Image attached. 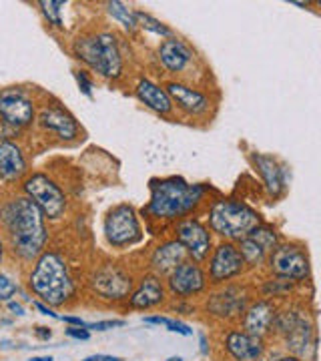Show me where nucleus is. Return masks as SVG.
Returning <instances> with one entry per match:
<instances>
[{
  "instance_id": "nucleus-27",
  "label": "nucleus",
  "mask_w": 321,
  "mask_h": 361,
  "mask_svg": "<svg viewBox=\"0 0 321 361\" xmlns=\"http://www.w3.org/2000/svg\"><path fill=\"white\" fill-rule=\"evenodd\" d=\"M104 11L115 20L116 25L123 26L128 35H135L139 30L137 20H135V11L128 8L125 2H121V0H109V2H104Z\"/></svg>"
},
{
  "instance_id": "nucleus-7",
  "label": "nucleus",
  "mask_w": 321,
  "mask_h": 361,
  "mask_svg": "<svg viewBox=\"0 0 321 361\" xmlns=\"http://www.w3.org/2000/svg\"><path fill=\"white\" fill-rule=\"evenodd\" d=\"M103 235L107 245L116 251H125L139 245L145 239L139 211L131 203H119L111 207L103 219Z\"/></svg>"
},
{
  "instance_id": "nucleus-31",
  "label": "nucleus",
  "mask_w": 321,
  "mask_h": 361,
  "mask_svg": "<svg viewBox=\"0 0 321 361\" xmlns=\"http://www.w3.org/2000/svg\"><path fill=\"white\" fill-rule=\"evenodd\" d=\"M291 287H293L291 281H285V279H279V277H273V279L267 281L263 293H265V299H271V297H283L291 291Z\"/></svg>"
},
{
  "instance_id": "nucleus-36",
  "label": "nucleus",
  "mask_w": 321,
  "mask_h": 361,
  "mask_svg": "<svg viewBox=\"0 0 321 361\" xmlns=\"http://www.w3.org/2000/svg\"><path fill=\"white\" fill-rule=\"evenodd\" d=\"M32 305H35V307H37V310H39L42 315H49V317H52V319H61V315H59V313H54V310H52V307L44 305V303H42V301H39V299H37Z\"/></svg>"
},
{
  "instance_id": "nucleus-35",
  "label": "nucleus",
  "mask_w": 321,
  "mask_h": 361,
  "mask_svg": "<svg viewBox=\"0 0 321 361\" xmlns=\"http://www.w3.org/2000/svg\"><path fill=\"white\" fill-rule=\"evenodd\" d=\"M64 334L68 337H73V339H78V341H87V339H90V331L89 329H85V327H66L64 329Z\"/></svg>"
},
{
  "instance_id": "nucleus-25",
  "label": "nucleus",
  "mask_w": 321,
  "mask_h": 361,
  "mask_svg": "<svg viewBox=\"0 0 321 361\" xmlns=\"http://www.w3.org/2000/svg\"><path fill=\"white\" fill-rule=\"evenodd\" d=\"M285 348L291 351V355H296L303 361L308 357L309 349L313 351V325L308 319V315H301V319L297 325L285 336Z\"/></svg>"
},
{
  "instance_id": "nucleus-10",
  "label": "nucleus",
  "mask_w": 321,
  "mask_h": 361,
  "mask_svg": "<svg viewBox=\"0 0 321 361\" xmlns=\"http://www.w3.org/2000/svg\"><path fill=\"white\" fill-rule=\"evenodd\" d=\"M37 127L44 135H51L52 139L64 145H73L85 139V129L80 127L77 116L61 103H44L37 111Z\"/></svg>"
},
{
  "instance_id": "nucleus-4",
  "label": "nucleus",
  "mask_w": 321,
  "mask_h": 361,
  "mask_svg": "<svg viewBox=\"0 0 321 361\" xmlns=\"http://www.w3.org/2000/svg\"><path fill=\"white\" fill-rule=\"evenodd\" d=\"M71 52L89 73H97L104 80H119L125 73L121 42L111 30H90L78 35L71 44Z\"/></svg>"
},
{
  "instance_id": "nucleus-26",
  "label": "nucleus",
  "mask_w": 321,
  "mask_h": 361,
  "mask_svg": "<svg viewBox=\"0 0 321 361\" xmlns=\"http://www.w3.org/2000/svg\"><path fill=\"white\" fill-rule=\"evenodd\" d=\"M235 245L239 249V253H241V257H243L245 267H247V269H259L261 265L267 263L269 251L263 249V247L259 245L255 239H251L249 235H245L243 239H239Z\"/></svg>"
},
{
  "instance_id": "nucleus-12",
  "label": "nucleus",
  "mask_w": 321,
  "mask_h": 361,
  "mask_svg": "<svg viewBox=\"0 0 321 361\" xmlns=\"http://www.w3.org/2000/svg\"><path fill=\"white\" fill-rule=\"evenodd\" d=\"M171 233H173V239H177L181 247L185 249L187 259H191L195 263H205V259L213 249V233L209 231L205 221L199 215H189L173 223Z\"/></svg>"
},
{
  "instance_id": "nucleus-14",
  "label": "nucleus",
  "mask_w": 321,
  "mask_h": 361,
  "mask_svg": "<svg viewBox=\"0 0 321 361\" xmlns=\"http://www.w3.org/2000/svg\"><path fill=\"white\" fill-rule=\"evenodd\" d=\"M205 263L207 281L211 285L229 283L247 271L243 257L233 241H219L217 245H213Z\"/></svg>"
},
{
  "instance_id": "nucleus-28",
  "label": "nucleus",
  "mask_w": 321,
  "mask_h": 361,
  "mask_svg": "<svg viewBox=\"0 0 321 361\" xmlns=\"http://www.w3.org/2000/svg\"><path fill=\"white\" fill-rule=\"evenodd\" d=\"M135 20H137V26L139 30H145V32H151L155 37H161V39H169L173 37V28L169 25H165L161 18H157L155 14L147 13V11H135Z\"/></svg>"
},
{
  "instance_id": "nucleus-37",
  "label": "nucleus",
  "mask_w": 321,
  "mask_h": 361,
  "mask_svg": "<svg viewBox=\"0 0 321 361\" xmlns=\"http://www.w3.org/2000/svg\"><path fill=\"white\" fill-rule=\"evenodd\" d=\"M83 361H125L123 357H116V355H107V353H97V355H89Z\"/></svg>"
},
{
  "instance_id": "nucleus-11",
  "label": "nucleus",
  "mask_w": 321,
  "mask_h": 361,
  "mask_svg": "<svg viewBox=\"0 0 321 361\" xmlns=\"http://www.w3.org/2000/svg\"><path fill=\"white\" fill-rule=\"evenodd\" d=\"M157 63L173 80L189 82L193 71H197V52L187 40L177 35L163 39L157 47Z\"/></svg>"
},
{
  "instance_id": "nucleus-3",
  "label": "nucleus",
  "mask_w": 321,
  "mask_h": 361,
  "mask_svg": "<svg viewBox=\"0 0 321 361\" xmlns=\"http://www.w3.org/2000/svg\"><path fill=\"white\" fill-rule=\"evenodd\" d=\"M28 289L49 307H64L77 297V281L71 265L59 249H44L32 261L26 279Z\"/></svg>"
},
{
  "instance_id": "nucleus-16",
  "label": "nucleus",
  "mask_w": 321,
  "mask_h": 361,
  "mask_svg": "<svg viewBox=\"0 0 321 361\" xmlns=\"http://www.w3.org/2000/svg\"><path fill=\"white\" fill-rule=\"evenodd\" d=\"M209 287L205 269L201 263L185 259L167 275V289L175 299H193L203 295Z\"/></svg>"
},
{
  "instance_id": "nucleus-5",
  "label": "nucleus",
  "mask_w": 321,
  "mask_h": 361,
  "mask_svg": "<svg viewBox=\"0 0 321 361\" xmlns=\"http://www.w3.org/2000/svg\"><path fill=\"white\" fill-rule=\"evenodd\" d=\"M205 225L213 235H217L221 241L237 243L255 225H259L263 217L255 207L245 203L235 197H215L205 207Z\"/></svg>"
},
{
  "instance_id": "nucleus-21",
  "label": "nucleus",
  "mask_w": 321,
  "mask_h": 361,
  "mask_svg": "<svg viewBox=\"0 0 321 361\" xmlns=\"http://www.w3.org/2000/svg\"><path fill=\"white\" fill-rule=\"evenodd\" d=\"M133 94L137 97V101L145 104L151 113L165 118H173L175 116V109L169 99L167 90L163 85H159L157 80L149 77H139L135 87H133Z\"/></svg>"
},
{
  "instance_id": "nucleus-17",
  "label": "nucleus",
  "mask_w": 321,
  "mask_h": 361,
  "mask_svg": "<svg viewBox=\"0 0 321 361\" xmlns=\"http://www.w3.org/2000/svg\"><path fill=\"white\" fill-rule=\"evenodd\" d=\"M249 161L259 175L261 185L271 201L281 199L287 191V171L281 165V161L273 155H267V153H259V151L249 153Z\"/></svg>"
},
{
  "instance_id": "nucleus-24",
  "label": "nucleus",
  "mask_w": 321,
  "mask_h": 361,
  "mask_svg": "<svg viewBox=\"0 0 321 361\" xmlns=\"http://www.w3.org/2000/svg\"><path fill=\"white\" fill-rule=\"evenodd\" d=\"M187 259V253L185 249L181 247V243L177 239L169 237V239H163L159 245L155 247L149 255V267L153 271L155 275H159L161 279L167 277L171 271L175 269L179 263H183Z\"/></svg>"
},
{
  "instance_id": "nucleus-41",
  "label": "nucleus",
  "mask_w": 321,
  "mask_h": 361,
  "mask_svg": "<svg viewBox=\"0 0 321 361\" xmlns=\"http://www.w3.org/2000/svg\"><path fill=\"white\" fill-rule=\"evenodd\" d=\"M4 255H6V243H4V239H2V235H0V265H2V261H4Z\"/></svg>"
},
{
  "instance_id": "nucleus-38",
  "label": "nucleus",
  "mask_w": 321,
  "mask_h": 361,
  "mask_svg": "<svg viewBox=\"0 0 321 361\" xmlns=\"http://www.w3.org/2000/svg\"><path fill=\"white\" fill-rule=\"evenodd\" d=\"M35 336L39 337L40 341H49V339L52 337L51 327H42V325H39V327L35 329Z\"/></svg>"
},
{
  "instance_id": "nucleus-43",
  "label": "nucleus",
  "mask_w": 321,
  "mask_h": 361,
  "mask_svg": "<svg viewBox=\"0 0 321 361\" xmlns=\"http://www.w3.org/2000/svg\"><path fill=\"white\" fill-rule=\"evenodd\" d=\"M30 361H54L51 355H47V357H30Z\"/></svg>"
},
{
  "instance_id": "nucleus-15",
  "label": "nucleus",
  "mask_w": 321,
  "mask_h": 361,
  "mask_svg": "<svg viewBox=\"0 0 321 361\" xmlns=\"http://www.w3.org/2000/svg\"><path fill=\"white\" fill-rule=\"evenodd\" d=\"M97 295L107 301H123L131 295L135 281L133 275L119 263H103L92 271L89 279Z\"/></svg>"
},
{
  "instance_id": "nucleus-33",
  "label": "nucleus",
  "mask_w": 321,
  "mask_h": 361,
  "mask_svg": "<svg viewBox=\"0 0 321 361\" xmlns=\"http://www.w3.org/2000/svg\"><path fill=\"white\" fill-rule=\"evenodd\" d=\"M16 293H18V285L14 283L6 273H0V301L8 303V301H13Z\"/></svg>"
},
{
  "instance_id": "nucleus-22",
  "label": "nucleus",
  "mask_w": 321,
  "mask_h": 361,
  "mask_svg": "<svg viewBox=\"0 0 321 361\" xmlns=\"http://www.w3.org/2000/svg\"><path fill=\"white\" fill-rule=\"evenodd\" d=\"M277 307L273 303V299H257L251 305H247V310L241 315L243 317V331L249 336L265 339L273 329V319H275Z\"/></svg>"
},
{
  "instance_id": "nucleus-13",
  "label": "nucleus",
  "mask_w": 321,
  "mask_h": 361,
  "mask_svg": "<svg viewBox=\"0 0 321 361\" xmlns=\"http://www.w3.org/2000/svg\"><path fill=\"white\" fill-rule=\"evenodd\" d=\"M163 87L167 90L175 113H181L187 118H207L211 115L213 106H215L211 94L201 87H197V85L169 78Z\"/></svg>"
},
{
  "instance_id": "nucleus-30",
  "label": "nucleus",
  "mask_w": 321,
  "mask_h": 361,
  "mask_svg": "<svg viewBox=\"0 0 321 361\" xmlns=\"http://www.w3.org/2000/svg\"><path fill=\"white\" fill-rule=\"evenodd\" d=\"M143 322L149 323V325H163L167 331L179 334L183 337L193 336V329L187 323L179 322V319H171V317H165V315H147V317H143Z\"/></svg>"
},
{
  "instance_id": "nucleus-39",
  "label": "nucleus",
  "mask_w": 321,
  "mask_h": 361,
  "mask_svg": "<svg viewBox=\"0 0 321 361\" xmlns=\"http://www.w3.org/2000/svg\"><path fill=\"white\" fill-rule=\"evenodd\" d=\"M6 307H8V311H13V315H18V317L25 315V307H23L20 303H16V301H8Z\"/></svg>"
},
{
  "instance_id": "nucleus-6",
  "label": "nucleus",
  "mask_w": 321,
  "mask_h": 361,
  "mask_svg": "<svg viewBox=\"0 0 321 361\" xmlns=\"http://www.w3.org/2000/svg\"><path fill=\"white\" fill-rule=\"evenodd\" d=\"M20 193L26 195L49 223H59L68 213V195L59 180L51 177L47 171L28 173L20 183Z\"/></svg>"
},
{
  "instance_id": "nucleus-1",
  "label": "nucleus",
  "mask_w": 321,
  "mask_h": 361,
  "mask_svg": "<svg viewBox=\"0 0 321 361\" xmlns=\"http://www.w3.org/2000/svg\"><path fill=\"white\" fill-rule=\"evenodd\" d=\"M0 235L14 257L32 263L47 249L51 231L40 209L26 195L0 199Z\"/></svg>"
},
{
  "instance_id": "nucleus-19",
  "label": "nucleus",
  "mask_w": 321,
  "mask_h": 361,
  "mask_svg": "<svg viewBox=\"0 0 321 361\" xmlns=\"http://www.w3.org/2000/svg\"><path fill=\"white\" fill-rule=\"evenodd\" d=\"M128 299V310L133 311H151L161 307L167 301V287L165 281L155 275V273H145L139 283L133 287Z\"/></svg>"
},
{
  "instance_id": "nucleus-32",
  "label": "nucleus",
  "mask_w": 321,
  "mask_h": 361,
  "mask_svg": "<svg viewBox=\"0 0 321 361\" xmlns=\"http://www.w3.org/2000/svg\"><path fill=\"white\" fill-rule=\"evenodd\" d=\"M73 75H75V80H77L78 90L87 99H92V90H95V78H92V75H90L87 68H75Z\"/></svg>"
},
{
  "instance_id": "nucleus-23",
  "label": "nucleus",
  "mask_w": 321,
  "mask_h": 361,
  "mask_svg": "<svg viewBox=\"0 0 321 361\" xmlns=\"http://www.w3.org/2000/svg\"><path fill=\"white\" fill-rule=\"evenodd\" d=\"M223 348L233 361H259L265 353V341L245 334L243 329H229L223 339Z\"/></svg>"
},
{
  "instance_id": "nucleus-20",
  "label": "nucleus",
  "mask_w": 321,
  "mask_h": 361,
  "mask_svg": "<svg viewBox=\"0 0 321 361\" xmlns=\"http://www.w3.org/2000/svg\"><path fill=\"white\" fill-rule=\"evenodd\" d=\"M30 173L23 145L14 139H0V180L4 185L23 183Z\"/></svg>"
},
{
  "instance_id": "nucleus-40",
  "label": "nucleus",
  "mask_w": 321,
  "mask_h": 361,
  "mask_svg": "<svg viewBox=\"0 0 321 361\" xmlns=\"http://www.w3.org/2000/svg\"><path fill=\"white\" fill-rule=\"evenodd\" d=\"M199 341H201V353H203V355H209V345H207V336H203V334H201V336H199Z\"/></svg>"
},
{
  "instance_id": "nucleus-42",
  "label": "nucleus",
  "mask_w": 321,
  "mask_h": 361,
  "mask_svg": "<svg viewBox=\"0 0 321 361\" xmlns=\"http://www.w3.org/2000/svg\"><path fill=\"white\" fill-rule=\"evenodd\" d=\"M271 361H301V360L289 353V355H281V357H275V360H271Z\"/></svg>"
},
{
  "instance_id": "nucleus-44",
  "label": "nucleus",
  "mask_w": 321,
  "mask_h": 361,
  "mask_svg": "<svg viewBox=\"0 0 321 361\" xmlns=\"http://www.w3.org/2000/svg\"><path fill=\"white\" fill-rule=\"evenodd\" d=\"M165 361H183V357H181V355H173V357H169V360Z\"/></svg>"
},
{
  "instance_id": "nucleus-9",
  "label": "nucleus",
  "mask_w": 321,
  "mask_h": 361,
  "mask_svg": "<svg viewBox=\"0 0 321 361\" xmlns=\"http://www.w3.org/2000/svg\"><path fill=\"white\" fill-rule=\"evenodd\" d=\"M37 101L23 87L0 89V121L14 133L30 129L37 123Z\"/></svg>"
},
{
  "instance_id": "nucleus-34",
  "label": "nucleus",
  "mask_w": 321,
  "mask_h": 361,
  "mask_svg": "<svg viewBox=\"0 0 321 361\" xmlns=\"http://www.w3.org/2000/svg\"><path fill=\"white\" fill-rule=\"evenodd\" d=\"M125 322L123 319H104V322L87 323L89 331H107V329H115V327H123Z\"/></svg>"
},
{
  "instance_id": "nucleus-2",
  "label": "nucleus",
  "mask_w": 321,
  "mask_h": 361,
  "mask_svg": "<svg viewBox=\"0 0 321 361\" xmlns=\"http://www.w3.org/2000/svg\"><path fill=\"white\" fill-rule=\"evenodd\" d=\"M211 187L205 183H187L179 175L155 177L149 180V201L141 215L149 225L167 227L183 217L199 215L209 205Z\"/></svg>"
},
{
  "instance_id": "nucleus-29",
  "label": "nucleus",
  "mask_w": 321,
  "mask_h": 361,
  "mask_svg": "<svg viewBox=\"0 0 321 361\" xmlns=\"http://www.w3.org/2000/svg\"><path fill=\"white\" fill-rule=\"evenodd\" d=\"M37 6H39L40 14L44 16V20H47L52 28L64 30L63 16H61L64 2H61V0H40V2H37Z\"/></svg>"
},
{
  "instance_id": "nucleus-18",
  "label": "nucleus",
  "mask_w": 321,
  "mask_h": 361,
  "mask_svg": "<svg viewBox=\"0 0 321 361\" xmlns=\"http://www.w3.org/2000/svg\"><path fill=\"white\" fill-rule=\"evenodd\" d=\"M249 305V295L239 285H227L221 291L209 295L207 299V313L219 319H237L241 317Z\"/></svg>"
},
{
  "instance_id": "nucleus-8",
  "label": "nucleus",
  "mask_w": 321,
  "mask_h": 361,
  "mask_svg": "<svg viewBox=\"0 0 321 361\" xmlns=\"http://www.w3.org/2000/svg\"><path fill=\"white\" fill-rule=\"evenodd\" d=\"M267 265L273 277H279L291 283H303L311 277L308 247L299 241H281L271 251Z\"/></svg>"
}]
</instances>
